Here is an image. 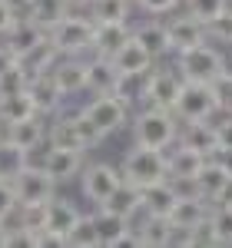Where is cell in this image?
<instances>
[{
  "label": "cell",
  "mask_w": 232,
  "mask_h": 248,
  "mask_svg": "<svg viewBox=\"0 0 232 248\" xmlns=\"http://www.w3.org/2000/svg\"><path fill=\"white\" fill-rule=\"evenodd\" d=\"M130 133L133 146H149V149H169L179 139V119L173 109H159V106H143L130 119Z\"/></svg>",
  "instance_id": "6da1fadb"
},
{
  "label": "cell",
  "mask_w": 232,
  "mask_h": 248,
  "mask_svg": "<svg viewBox=\"0 0 232 248\" xmlns=\"http://www.w3.org/2000/svg\"><path fill=\"white\" fill-rule=\"evenodd\" d=\"M47 37L60 50V57H86V53H93L97 20L83 10H70L60 23H53L47 30Z\"/></svg>",
  "instance_id": "7a4b0ae2"
},
{
  "label": "cell",
  "mask_w": 232,
  "mask_h": 248,
  "mask_svg": "<svg viewBox=\"0 0 232 248\" xmlns=\"http://www.w3.org/2000/svg\"><path fill=\"white\" fill-rule=\"evenodd\" d=\"M119 175L133 189H149L156 182L169 179L166 175V149H149V146H133L126 149L119 162Z\"/></svg>",
  "instance_id": "3957f363"
},
{
  "label": "cell",
  "mask_w": 232,
  "mask_h": 248,
  "mask_svg": "<svg viewBox=\"0 0 232 248\" xmlns=\"http://www.w3.org/2000/svg\"><path fill=\"white\" fill-rule=\"evenodd\" d=\"M47 142L50 146H63V149H93L103 142V133L90 123V116L77 109V113H57V119L47 126Z\"/></svg>",
  "instance_id": "277c9868"
},
{
  "label": "cell",
  "mask_w": 232,
  "mask_h": 248,
  "mask_svg": "<svg viewBox=\"0 0 232 248\" xmlns=\"http://www.w3.org/2000/svg\"><path fill=\"white\" fill-rule=\"evenodd\" d=\"M229 63L222 57V50L215 46V43H199L193 50H182V53H176V70H179V77L182 79H199V83H209L215 73H222Z\"/></svg>",
  "instance_id": "5b68a950"
},
{
  "label": "cell",
  "mask_w": 232,
  "mask_h": 248,
  "mask_svg": "<svg viewBox=\"0 0 232 248\" xmlns=\"http://www.w3.org/2000/svg\"><path fill=\"white\" fill-rule=\"evenodd\" d=\"M179 90H182V77L179 70H146L143 73V93H139V103L143 106H159V109H176V99H179Z\"/></svg>",
  "instance_id": "8992f818"
},
{
  "label": "cell",
  "mask_w": 232,
  "mask_h": 248,
  "mask_svg": "<svg viewBox=\"0 0 232 248\" xmlns=\"http://www.w3.org/2000/svg\"><path fill=\"white\" fill-rule=\"evenodd\" d=\"M176 119L179 123H199V119H213L219 113L213 99V90L209 83H199V79H182V90H179V99H176Z\"/></svg>",
  "instance_id": "52a82bcc"
},
{
  "label": "cell",
  "mask_w": 232,
  "mask_h": 248,
  "mask_svg": "<svg viewBox=\"0 0 232 248\" xmlns=\"http://www.w3.org/2000/svg\"><path fill=\"white\" fill-rule=\"evenodd\" d=\"M83 113L90 116V123L103 133V139L119 133V129L130 123V106H126L116 93H97L86 106H83Z\"/></svg>",
  "instance_id": "ba28073f"
},
{
  "label": "cell",
  "mask_w": 232,
  "mask_h": 248,
  "mask_svg": "<svg viewBox=\"0 0 232 248\" xmlns=\"http://www.w3.org/2000/svg\"><path fill=\"white\" fill-rule=\"evenodd\" d=\"M14 192H17L20 205H43L57 195V182L40 162H27L23 172L14 179Z\"/></svg>",
  "instance_id": "9c48e42d"
},
{
  "label": "cell",
  "mask_w": 232,
  "mask_h": 248,
  "mask_svg": "<svg viewBox=\"0 0 232 248\" xmlns=\"http://www.w3.org/2000/svg\"><path fill=\"white\" fill-rule=\"evenodd\" d=\"M119 186H123V175L110 162H90V166H83V172H80V189H83V195L93 205H106L110 195Z\"/></svg>",
  "instance_id": "30bf717a"
},
{
  "label": "cell",
  "mask_w": 232,
  "mask_h": 248,
  "mask_svg": "<svg viewBox=\"0 0 232 248\" xmlns=\"http://www.w3.org/2000/svg\"><path fill=\"white\" fill-rule=\"evenodd\" d=\"M80 218V209L70 202V199H60V195H53L50 202H47V225H43V232H40V248L43 245H63L66 248V235H70V229L77 225Z\"/></svg>",
  "instance_id": "8fae6325"
},
{
  "label": "cell",
  "mask_w": 232,
  "mask_h": 248,
  "mask_svg": "<svg viewBox=\"0 0 232 248\" xmlns=\"http://www.w3.org/2000/svg\"><path fill=\"white\" fill-rule=\"evenodd\" d=\"M206 159L209 155H202V153H196V149H189V146H182V142H176V149L166 153V175L173 179L179 189H189L193 179L202 172Z\"/></svg>",
  "instance_id": "7c38bea8"
},
{
  "label": "cell",
  "mask_w": 232,
  "mask_h": 248,
  "mask_svg": "<svg viewBox=\"0 0 232 248\" xmlns=\"http://www.w3.org/2000/svg\"><path fill=\"white\" fill-rule=\"evenodd\" d=\"M93 222H97L99 245H106V248L136 245L133 232H130V218H126V215H119V212L106 209V205H97V212H93Z\"/></svg>",
  "instance_id": "4fadbf2b"
},
{
  "label": "cell",
  "mask_w": 232,
  "mask_h": 248,
  "mask_svg": "<svg viewBox=\"0 0 232 248\" xmlns=\"http://www.w3.org/2000/svg\"><path fill=\"white\" fill-rule=\"evenodd\" d=\"M83 149H63V146H50L47 153H43V159H40V166L53 175V182H73L80 172H83V166H86V159H83Z\"/></svg>",
  "instance_id": "5bb4252c"
},
{
  "label": "cell",
  "mask_w": 232,
  "mask_h": 248,
  "mask_svg": "<svg viewBox=\"0 0 232 248\" xmlns=\"http://www.w3.org/2000/svg\"><path fill=\"white\" fill-rule=\"evenodd\" d=\"M189 189L196 192V195H202L209 205L213 202H222V199H232V179L226 175V169L215 162V159H206V166H202V172L193 179V186Z\"/></svg>",
  "instance_id": "9a60e30c"
},
{
  "label": "cell",
  "mask_w": 232,
  "mask_h": 248,
  "mask_svg": "<svg viewBox=\"0 0 232 248\" xmlns=\"http://www.w3.org/2000/svg\"><path fill=\"white\" fill-rule=\"evenodd\" d=\"M166 30H169V46H173V53H182V50H193L199 43H206V23L202 20H196L193 14H179L166 23Z\"/></svg>",
  "instance_id": "2e32d148"
},
{
  "label": "cell",
  "mask_w": 232,
  "mask_h": 248,
  "mask_svg": "<svg viewBox=\"0 0 232 248\" xmlns=\"http://www.w3.org/2000/svg\"><path fill=\"white\" fill-rule=\"evenodd\" d=\"M27 93H30V99H33V106H37L40 116H57L60 106H63V99H66V96L60 93V86H57V79H53L50 70H47V73H37V77H30Z\"/></svg>",
  "instance_id": "e0dca14e"
},
{
  "label": "cell",
  "mask_w": 232,
  "mask_h": 248,
  "mask_svg": "<svg viewBox=\"0 0 232 248\" xmlns=\"http://www.w3.org/2000/svg\"><path fill=\"white\" fill-rule=\"evenodd\" d=\"M209 209L213 205L202 195H196L193 189H182L179 199H176V205H173V212H169V222H173V229H193V225L209 218Z\"/></svg>",
  "instance_id": "ac0fdd59"
},
{
  "label": "cell",
  "mask_w": 232,
  "mask_h": 248,
  "mask_svg": "<svg viewBox=\"0 0 232 248\" xmlns=\"http://www.w3.org/2000/svg\"><path fill=\"white\" fill-rule=\"evenodd\" d=\"M182 146H189L196 153L213 159L219 153V139H215V123L213 119H199V123H179V139Z\"/></svg>",
  "instance_id": "d6986e66"
},
{
  "label": "cell",
  "mask_w": 232,
  "mask_h": 248,
  "mask_svg": "<svg viewBox=\"0 0 232 248\" xmlns=\"http://www.w3.org/2000/svg\"><path fill=\"white\" fill-rule=\"evenodd\" d=\"M50 73H53L63 96L86 93V60L83 57H60Z\"/></svg>",
  "instance_id": "ffe728a7"
},
{
  "label": "cell",
  "mask_w": 232,
  "mask_h": 248,
  "mask_svg": "<svg viewBox=\"0 0 232 248\" xmlns=\"http://www.w3.org/2000/svg\"><path fill=\"white\" fill-rule=\"evenodd\" d=\"M113 66L119 70V73H126V77H139V73H146L149 66H156V60H153V53L139 43L136 37H130L119 50H116L113 57Z\"/></svg>",
  "instance_id": "44dd1931"
},
{
  "label": "cell",
  "mask_w": 232,
  "mask_h": 248,
  "mask_svg": "<svg viewBox=\"0 0 232 248\" xmlns=\"http://www.w3.org/2000/svg\"><path fill=\"white\" fill-rule=\"evenodd\" d=\"M7 129V139L10 142H17V146H23L27 153H37L40 146L47 142V123H43V116H30V119H20V123H10V126H3Z\"/></svg>",
  "instance_id": "7402d4cb"
},
{
  "label": "cell",
  "mask_w": 232,
  "mask_h": 248,
  "mask_svg": "<svg viewBox=\"0 0 232 248\" xmlns=\"http://www.w3.org/2000/svg\"><path fill=\"white\" fill-rule=\"evenodd\" d=\"M179 192L182 189L176 186L173 179H163V182H156V186H149V189H139L143 212H149V215H166V218H169V212H173Z\"/></svg>",
  "instance_id": "603a6c76"
},
{
  "label": "cell",
  "mask_w": 232,
  "mask_h": 248,
  "mask_svg": "<svg viewBox=\"0 0 232 248\" xmlns=\"http://www.w3.org/2000/svg\"><path fill=\"white\" fill-rule=\"evenodd\" d=\"M130 37H133L130 20H123V23H97V37H93V53H90V57H106L110 60Z\"/></svg>",
  "instance_id": "cb8c5ba5"
},
{
  "label": "cell",
  "mask_w": 232,
  "mask_h": 248,
  "mask_svg": "<svg viewBox=\"0 0 232 248\" xmlns=\"http://www.w3.org/2000/svg\"><path fill=\"white\" fill-rule=\"evenodd\" d=\"M60 60V50L50 43V37H43L40 43H33L30 50H23L17 57V63L27 70V77H37V73H47V70H53V63Z\"/></svg>",
  "instance_id": "d4e9b609"
},
{
  "label": "cell",
  "mask_w": 232,
  "mask_h": 248,
  "mask_svg": "<svg viewBox=\"0 0 232 248\" xmlns=\"http://www.w3.org/2000/svg\"><path fill=\"white\" fill-rule=\"evenodd\" d=\"M133 37L153 53V60H163L166 53H173V46H169V30H166V23H163L159 17L139 23V27L133 30Z\"/></svg>",
  "instance_id": "484cf974"
},
{
  "label": "cell",
  "mask_w": 232,
  "mask_h": 248,
  "mask_svg": "<svg viewBox=\"0 0 232 248\" xmlns=\"http://www.w3.org/2000/svg\"><path fill=\"white\" fill-rule=\"evenodd\" d=\"M119 70L113 66V60L106 57H90L86 60V90L90 93H113Z\"/></svg>",
  "instance_id": "4316f807"
},
{
  "label": "cell",
  "mask_w": 232,
  "mask_h": 248,
  "mask_svg": "<svg viewBox=\"0 0 232 248\" xmlns=\"http://www.w3.org/2000/svg\"><path fill=\"white\" fill-rule=\"evenodd\" d=\"M66 14H70L66 0H23V17L33 20L43 30H50L53 23H60Z\"/></svg>",
  "instance_id": "83f0119b"
},
{
  "label": "cell",
  "mask_w": 232,
  "mask_h": 248,
  "mask_svg": "<svg viewBox=\"0 0 232 248\" xmlns=\"http://www.w3.org/2000/svg\"><path fill=\"white\" fill-rule=\"evenodd\" d=\"M43 37H47V30H43V27H37L33 20H27V17H17V23L3 33V43H7V46L20 57L23 50H30V46L40 43Z\"/></svg>",
  "instance_id": "f1b7e54d"
},
{
  "label": "cell",
  "mask_w": 232,
  "mask_h": 248,
  "mask_svg": "<svg viewBox=\"0 0 232 248\" xmlns=\"http://www.w3.org/2000/svg\"><path fill=\"white\" fill-rule=\"evenodd\" d=\"M30 162V153L23 149V146H17V142H10L7 136L0 139V179H7V182H14L20 172H23V166Z\"/></svg>",
  "instance_id": "f546056e"
},
{
  "label": "cell",
  "mask_w": 232,
  "mask_h": 248,
  "mask_svg": "<svg viewBox=\"0 0 232 248\" xmlns=\"http://www.w3.org/2000/svg\"><path fill=\"white\" fill-rule=\"evenodd\" d=\"M30 116H37V106H33V99H30L27 90L14 93V96H0V123L3 126L20 123V119H30Z\"/></svg>",
  "instance_id": "4dcf8cb0"
},
{
  "label": "cell",
  "mask_w": 232,
  "mask_h": 248,
  "mask_svg": "<svg viewBox=\"0 0 232 248\" xmlns=\"http://www.w3.org/2000/svg\"><path fill=\"white\" fill-rule=\"evenodd\" d=\"M130 10H133V0H93L86 14L97 23H123L130 20Z\"/></svg>",
  "instance_id": "1f68e13d"
},
{
  "label": "cell",
  "mask_w": 232,
  "mask_h": 248,
  "mask_svg": "<svg viewBox=\"0 0 232 248\" xmlns=\"http://www.w3.org/2000/svg\"><path fill=\"white\" fill-rule=\"evenodd\" d=\"M209 225H213L215 245H232V199L213 202V209H209Z\"/></svg>",
  "instance_id": "d6a6232c"
},
{
  "label": "cell",
  "mask_w": 232,
  "mask_h": 248,
  "mask_svg": "<svg viewBox=\"0 0 232 248\" xmlns=\"http://www.w3.org/2000/svg\"><path fill=\"white\" fill-rule=\"evenodd\" d=\"M66 248H99V235H97L93 215H83V212H80L77 225L66 235Z\"/></svg>",
  "instance_id": "836d02e7"
},
{
  "label": "cell",
  "mask_w": 232,
  "mask_h": 248,
  "mask_svg": "<svg viewBox=\"0 0 232 248\" xmlns=\"http://www.w3.org/2000/svg\"><path fill=\"white\" fill-rule=\"evenodd\" d=\"M106 209L119 212V215H126V218H133L136 212L143 209V199H139V189H133V186H119V189L110 195V202H106Z\"/></svg>",
  "instance_id": "e575fe53"
},
{
  "label": "cell",
  "mask_w": 232,
  "mask_h": 248,
  "mask_svg": "<svg viewBox=\"0 0 232 248\" xmlns=\"http://www.w3.org/2000/svg\"><path fill=\"white\" fill-rule=\"evenodd\" d=\"M209 90H213V99H215V106H219V113H232V70L229 66L209 79Z\"/></svg>",
  "instance_id": "d590c367"
},
{
  "label": "cell",
  "mask_w": 232,
  "mask_h": 248,
  "mask_svg": "<svg viewBox=\"0 0 232 248\" xmlns=\"http://www.w3.org/2000/svg\"><path fill=\"white\" fill-rule=\"evenodd\" d=\"M206 37L213 40V43H226V46H232V3L222 10V14H215V17L206 23Z\"/></svg>",
  "instance_id": "8d00e7d4"
},
{
  "label": "cell",
  "mask_w": 232,
  "mask_h": 248,
  "mask_svg": "<svg viewBox=\"0 0 232 248\" xmlns=\"http://www.w3.org/2000/svg\"><path fill=\"white\" fill-rule=\"evenodd\" d=\"M229 3H232V0H182L186 14H193V17L202 20V23H209L215 14H222Z\"/></svg>",
  "instance_id": "74e56055"
},
{
  "label": "cell",
  "mask_w": 232,
  "mask_h": 248,
  "mask_svg": "<svg viewBox=\"0 0 232 248\" xmlns=\"http://www.w3.org/2000/svg\"><path fill=\"white\" fill-rule=\"evenodd\" d=\"M27 83H30V77H27V70H23L20 63H14L10 70H3V73H0V96L23 93V90H27Z\"/></svg>",
  "instance_id": "f35d334b"
},
{
  "label": "cell",
  "mask_w": 232,
  "mask_h": 248,
  "mask_svg": "<svg viewBox=\"0 0 232 248\" xmlns=\"http://www.w3.org/2000/svg\"><path fill=\"white\" fill-rule=\"evenodd\" d=\"M20 209V202H17V192H14V182H7V179H0V218H14Z\"/></svg>",
  "instance_id": "ab89813d"
},
{
  "label": "cell",
  "mask_w": 232,
  "mask_h": 248,
  "mask_svg": "<svg viewBox=\"0 0 232 248\" xmlns=\"http://www.w3.org/2000/svg\"><path fill=\"white\" fill-rule=\"evenodd\" d=\"M133 3L149 17H163V14H176L182 0H133Z\"/></svg>",
  "instance_id": "60d3db41"
},
{
  "label": "cell",
  "mask_w": 232,
  "mask_h": 248,
  "mask_svg": "<svg viewBox=\"0 0 232 248\" xmlns=\"http://www.w3.org/2000/svg\"><path fill=\"white\" fill-rule=\"evenodd\" d=\"M189 232V248H213L215 245V235H213V225H209V218L206 222H199V225H193Z\"/></svg>",
  "instance_id": "b9f144b4"
},
{
  "label": "cell",
  "mask_w": 232,
  "mask_h": 248,
  "mask_svg": "<svg viewBox=\"0 0 232 248\" xmlns=\"http://www.w3.org/2000/svg\"><path fill=\"white\" fill-rule=\"evenodd\" d=\"M17 17H20V14H17V3H14V0H0V37L17 23Z\"/></svg>",
  "instance_id": "7bdbcfd3"
},
{
  "label": "cell",
  "mask_w": 232,
  "mask_h": 248,
  "mask_svg": "<svg viewBox=\"0 0 232 248\" xmlns=\"http://www.w3.org/2000/svg\"><path fill=\"white\" fill-rule=\"evenodd\" d=\"M215 139H219V149H232V113L215 123Z\"/></svg>",
  "instance_id": "ee69618b"
},
{
  "label": "cell",
  "mask_w": 232,
  "mask_h": 248,
  "mask_svg": "<svg viewBox=\"0 0 232 248\" xmlns=\"http://www.w3.org/2000/svg\"><path fill=\"white\" fill-rule=\"evenodd\" d=\"M14 63H17V53H14L7 43H0V73H3V70H10Z\"/></svg>",
  "instance_id": "f6af8a7d"
},
{
  "label": "cell",
  "mask_w": 232,
  "mask_h": 248,
  "mask_svg": "<svg viewBox=\"0 0 232 248\" xmlns=\"http://www.w3.org/2000/svg\"><path fill=\"white\" fill-rule=\"evenodd\" d=\"M213 159L219 162V166H222V169H226V175L232 179V149H219V153H215Z\"/></svg>",
  "instance_id": "bcb514c9"
},
{
  "label": "cell",
  "mask_w": 232,
  "mask_h": 248,
  "mask_svg": "<svg viewBox=\"0 0 232 248\" xmlns=\"http://www.w3.org/2000/svg\"><path fill=\"white\" fill-rule=\"evenodd\" d=\"M90 3H93V0H66L70 10H90Z\"/></svg>",
  "instance_id": "7dc6e473"
},
{
  "label": "cell",
  "mask_w": 232,
  "mask_h": 248,
  "mask_svg": "<svg viewBox=\"0 0 232 248\" xmlns=\"http://www.w3.org/2000/svg\"><path fill=\"white\" fill-rule=\"evenodd\" d=\"M7 235H10V225L7 218H0V248H7Z\"/></svg>",
  "instance_id": "c3c4849f"
},
{
  "label": "cell",
  "mask_w": 232,
  "mask_h": 248,
  "mask_svg": "<svg viewBox=\"0 0 232 248\" xmlns=\"http://www.w3.org/2000/svg\"><path fill=\"white\" fill-rule=\"evenodd\" d=\"M0 139H3V123H0Z\"/></svg>",
  "instance_id": "681fc988"
}]
</instances>
